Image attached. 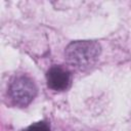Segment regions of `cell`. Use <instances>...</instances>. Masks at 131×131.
<instances>
[{"label": "cell", "instance_id": "obj_1", "mask_svg": "<svg viewBox=\"0 0 131 131\" xmlns=\"http://www.w3.org/2000/svg\"><path fill=\"white\" fill-rule=\"evenodd\" d=\"M100 54V45L95 41H75L69 44L64 55L67 61L77 70L92 67Z\"/></svg>", "mask_w": 131, "mask_h": 131}, {"label": "cell", "instance_id": "obj_2", "mask_svg": "<svg viewBox=\"0 0 131 131\" xmlns=\"http://www.w3.org/2000/svg\"><path fill=\"white\" fill-rule=\"evenodd\" d=\"M8 93L14 104L26 106L36 96L37 88L30 78L19 76L10 83Z\"/></svg>", "mask_w": 131, "mask_h": 131}, {"label": "cell", "instance_id": "obj_3", "mask_svg": "<svg viewBox=\"0 0 131 131\" xmlns=\"http://www.w3.org/2000/svg\"><path fill=\"white\" fill-rule=\"evenodd\" d=\"M48 87L55 91H62L69 88L71 84V74L61 67H52L47 72Z\"/></svg>", "mask_w": 131, "mask_h": 131}, {"label": "cell", "instance_id": "obj_4", "mask_svg": "<svg viewBox=\"0 0 131 131\" xmlns=\"http://www.w3.org/2000/svg\"><path fill=\"white\" fill-rule=\"evenodd\" d=\"M26 131H50V128L45 122H37L29 126Z\"/></svg>", "mask_w": 131, "mask_h": 131}]
</instances>
